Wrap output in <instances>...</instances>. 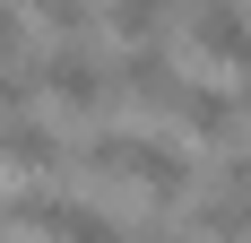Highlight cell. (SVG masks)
<instances>
[{
	"label": "cell",
	"instance_id": "cell-1",
	"mask_svg": "<svg viewBox=\"0 0 251 243\" xmlns=\"http://www.w3.org/2000/svg\"><path fill=\"white\" fill-rule=\"evenodd\" d=\"M87 174L139 182L148 200H182V191H191V156H182V148H165V139H130V130L87 139Z\"/></svg>",
	"mask_w": 251,
	"mask_h": 243
},
{
	"label": "cell",
	"instance_id": "cell-2",
	"mask_svg": "<svg viewBox=\"0 0 251 243\" xmlns=\"http://www.w3.org/2000/svg\"><path fill=\"white\" fill-rule=\"evenodd\" d=\"M113 87H122V78L87 52V35H61V44L44 52V96L61 104V113H104V96H113Z\"/></svg>",
	"mask_w": 251,
	"mask_h": 243
},
{
	"label": "cell",
	"instance_id": "cell-3",
	"mask_svg": "<svg viewBox=\"0 0 251 243\" xmlns=\"http://www.w3.org/2000/svg\"><path fill=\"white\" fill-rule=\"evenodd\" d=\"M191 52H200L208 70H251V9L200 0V9H191Z\"/></svg>",
	"mask_w": 251,
	"mask_h": 243
},
{
	"label": "cell",
	"instance_id": "cell-4",
	"mask_svg": "<svg viewBox=\"0 0 251 243\" xmlns=\"http://www.w3.org/2000/svg\"><path fill=\"white\" fill-rule=\"evenodd\" d=\"M0 226H18V235H113V217L104 209H87V200H52V191H26L0 209Z\"/></svg>",
	"mask_w": 251,
	"mask_h": 243
},
{
	"label": "cell",
	"instance_id": "cell-5",
	"mask_svg": "<svg viewBox=\"0 0 251 243\" xmlns=\"http://www.w3.org/2000/svg\"><path fill=\"white\" fill-rule=\"evenodd\" d=\"M243 113H251V104L226 96V87H208V78H182V96H174V122L191 130V139H234Z\"/></svg>",
	"mask_w": 251,
	"mask_h": 243
},
{
	"label": "cell",
	"instance_id": "cell-6",
	"mask_svg": "<svg viewBox=\"0 0 251 243\" xmlns=\"http://www.w3.org/2000/svg\"><path fill=\"white\" fill-rule=\"evenodd\" d=\"M0 165H18V174H61V165H70V148L18 104V113H0Z\"/></svg>",
	"mask_w": 251,
	"mask_h": 243
},
{
	"label": "cell",
	"instance_id": "cell-7",
	"mask_svg": "<svg viewBox=\"0 0 251 243\" xmlns=\"http://www.w3.org/2000/svg\"><path fill=\"white\" fill-rule=\"evenodd\" d=\"M191 226H208V235H243V226H251V156L217 165V191L191 209Z\"/></svg>",
	"mask_w": 251,
	"mask_h": 243
},
{
	"label": "cell",
	"instance_id": "cell-8",
	"mask_svg": "<svg viewBox=\"0 0 251 243\" xmlns=\"http://www.w3.org/2000/svg\"><path fill=\"white\" fill-rule=\"evenodd\" d=\"M104 26H113L122 44H165L174 26H191V0H113Z\"/></svg>",
	"mask_w": 251,
	"mask_h": 243
},
{
	"label": "cell",
	"instance_id": "cell-9",
	"mask_svg": "<svg viewBox=\"0 0 251 243\" xmlns=\"http://www.w3.org/2000/svg\"><path fill=\"white\" fill-rule=\"evenodd\" d=\"M113 78H122V96H148V104H174L182 96V70L165 61V44H130L122 61H113Z\"/></svg>",
	"mask_w": 251,
	"mask_h": 243
},
{
	"label": "cell",
	"instance_id": "cell-10",
	"mask_svg": "<svg viewBox=\"0 0 251 243\" xmlns=\"http://www.w3.org/2000/svg\"><path fill=\"white\" fill-rule=\"evenodd\" d=\"M26 18H44L52 35H87V0H18Z\"/></svg>",
	"mask_w": 251,
	"mask_h": 243
},
{
	"label": "cell",
	"instance_id": "cell-11",
	"mask_svg": "<svg viewBox=\"0 0 251 243\" xmlns=\"http://www.w3.org/2000/svg\"><path fill=\"white\" fill-rule=\"evenodd\" d=\"M18 61H26V9L0 0V70H18Z\"/></svg>",
	"mask_w": 251,
	"mask_h": 243
}]
</instances>
